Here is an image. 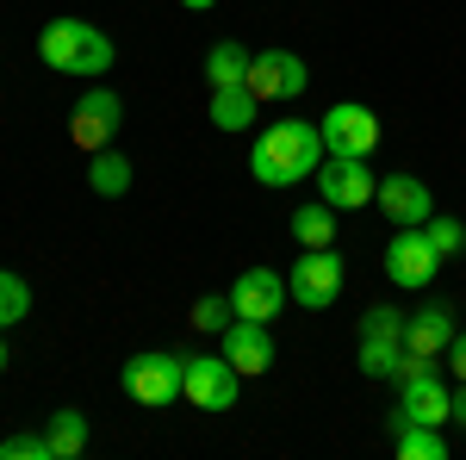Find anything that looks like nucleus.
Returning a JSON list of instances; mask_svg holds the SVG:
<instances>
[{"label":"nucleus","instance_id":"obj_17","mask_svg":"<svg viewBox=\"0 0 466 460\" xmlns=\"http://www.w3.org/2000/svg\"><path fill=\"white\" fill-rule=\"evenodd\" d=\"M261 100L249 94V81H237V87H212V125L218 131H249Z\"/></svg>","mask_w":466,"mask_h":460},{"label":"nucleus","instance_id":"obj_3","mask_svg":"<svg viewBox=\"0 0 466 460\" xmlns=\"http://www.w3.org/2000/svg\"><path fill=\"white\" fill-rule=\"evenodd\" d=\"M125 398L131 404H144V411H168L180 398V380H187V361L168 349H144V354H131L125 361Z\"/></svg>","mask_w":466,"mask_h":460},{"label":"nucleus","instance_id":"obj_26","mask_svg":"<svg viewBox=\"0 0 466 460\" xmlns=\"http://www.w3.org/2000/svg\"><path fill=\"white\" fill-rule=\"evenodd\" d=\"M423 230H430V243H435V255H441V261H454V255L466 249V224H461V218H435L430 212V224H423Z\"/></svg>","mask_w":466,"mask_h":460},{"label":"nucleus","instance_id":"obj_22","mask_svg":"<svg viewBox=\"0 0 466 460\" xmlns=\"http://www.w3.org/2000/svg\"><path fill=\"white\" fill-rule=\"evenodd\" d=\"M44 435H50V455L56 460L87 455V417H81V411H56V417L44 424Z\"/></svg>","mask_w":466,"mask_h":460},{"label":"nucleus","instance_id":"obj_19","mask_svg":"<svg viewBox=\"0 0 466 460\" xmlns=\"http://www.w3.org/2000/svg\"><path fill=\"white\" fill-rule=\"evenodd\" d=\"M206 81H212V87H237V81H249V50H243L237 37H218L212 50H206Z\"/></svg>","mask_w":466,"mask_h":460},{"label":"nucleus","instance_id":"obj_24","mask_svg":"<svg viewBox=\"0 0 466 460\" xmlns=\"http://www.w3.org/2000/svg\"><path fill=\"white\" fill-rule=\"evenodd\" d=\"M237 318V312H230V292H206V299H193V330H206V336H224V323Z\"/></svg>","mask_w":466,"mask_h":460},{"label":"nucleus","instance_id":"obj_7","mask_svg":"<svg viewBox=\"0 0 466 460\" xmlns=\"http://www.w3.org/2000/svg\"><path fill=\"white\" fill-rule=\"evenodd\" d=\"M243 392V373L224 361V354H187V380H180V398L193 411H230Z\"/></svg>","mask_w":466,"mask_h":460},{"label":"nucleus","instance_id":"obj_15","mask_svg":"<svg viewBox=\"0 0 466 460\" xmlns=\"http://www.w3.org/2000/svg\"><path fill=\"white\" fill-rule=\"evenodd\" d=\"M454 305H417V312H404V349L410 354H448V342H454Z\"/></svg>","mask_w":466,"mask_h":460},{"label":"nucleus","instance_id":"obj_10","mask_svg":"<svg viewBox=\"0 0 466 460\" xmlns=\"http://www.w3.org/2000/svg\"><path fill=\"white\" fill-rule=\"evenodd\" d=\"M373 169H367V156H323L318 162V199L323 206H336V212H360L367 199H373Z\"/></svg>","mask_w":466,"mask_h":460},{"label":"nucleus","instance_id":"obj_13","mask_svg":"<svg viewBox=\"0 0 466 460\" xmlns=\"http://www.w3.org/2000/svg\"><path fill=\"white\" fill-rule=\"evenodd\" d=\"M373 206L392 218L398 230H404V224H430V212H435L430 187H423L417 175H404V169H398V175H386L380 187H373Z\"/></svg>","mask_w":466,"mask_h":460},{"label":"nucleus","instance_id":"obj_5","mask_svg":"<svg viewBox=\"0 0 466 460\" xmlns=\"http://www.w3.org/2000/svg\"><path fill=\"white\" fill-rule=\"evenodd\" d=\"M287 292H292V305H305V312H329L342 299V255H336V243L305 249L287 274Z\"/></svg>","mask_w":466,"mask_h":460},{"label":"nucleus","instance_id":"obj_11","mask_svg":"<svg viewBox=\"0 0 466 460\" xmlns=\"http://www.w3.org/2000/svg\"><path fill=\"white\" fill-rule=\"evenodd\" d=\"M311 87V69H305V56L299 50H261L249 56V94L268 107V100H299Z\"/></svg>","mask_w":466,"mask_h":460},{"label":"nucleus","instance_id":"obj_25","mask_svg":"<svg viewBox=\"0 0 466 460\" xmlns=\"http://www.w3.org/2000/svg\"><path fill=\"white\" fill-rule=\"evenodd\" d=\"M0 460H56V455H50V435L13 429V435H0Z\"/></svg>","mask_w":466,"mask_h":460},{"label":"nucleus","instance_id":"obj_21","mask_svg":"<svg viewBox=\"0 0 466 460\" xmlns=\"http://www.w3.org/2000/svg\"><path fill=\"white\" fill-rule=\"evenodd\" d=\"M292 237H299V249H329L336 243V206H299L292 212Z\"/></svg>","mask_w":466,"mask_h":460},{"label":"nucleus","instance_id":"obj_9","mask_svg":"<svg viewBox=\"0 0 466 460\" xmlns=\"http://www.w3.org/2000/svg\"><path fill=\"white\" fill-rule=\"evenodd\" d=\"M118 125H125V100H118L112 87H87L69 112V143L94 156V149H106V143L118 138Z\"/></svg>","mask_w":466,"mask_h":460},{"label":"nucleus","instance_id":"obj_14","mask_svg":"<svg viewBox=\"0 0 466 460\" xmlns=\"http://www.w3.org/2000/svg\"><path fill=\"white\" fill-rule=\"evenodd\" d=\"M224 361H230L237 373H268V367H274V336H268V323L230 318L224 323Z\"/></svg>","mask_w":466,"mask_h":460},{"label":"nucleus","instance_id":"obj_2","mask_svg":"<svg viewBox=\"0 0 466 460\" xmlns=\"http://www.w3.org/2000/svg\"><path fill=\"white\" fill-rule=\"evenodd\" d=\"M37 56H44V69H63V75H106L118 50L94 19H50L37 32Z\"/></svg>","mask_w":466,"mask_h":460},{"label":"nucleus","instance_id":"obj_18","mask_svg":"<svg viewBox=\"0 0 466 460\" xmlns=\"http://www.w3.org/2000/svg\"><path fill=\"white\" fill-rule=\"evenodd\" d=\"M404 336H360V373L367 380H398L404 373Z\"/></svg>","mask_w":466,"mask_h":460},{"label":"nucleus","instance_id":"obj_31","mask_svg":"<svg viewBox=\"0 0 466 460\" xmlns=\"http://www.w3.org/2000/svg\"><path fill=\"white\" fill-rule=\"evenodd\" d=\"M0 373H6V330H0Z\"/></svg>","mask_w":466,"mask_h":460},{"label":"nucleus","instance_id":"obj_4","mask_svg":"<svg viewBox=\"0 0 466 460\" xmlns=\"http://www.w3.org/2000/svg\"><path fill=\"white\" fill-rule=\"evenodd\" d=\"M448 404H454V386L435 373L430 354H404V373H398V411H392V417H410V424H448Z\"/></svg>","mask_w":466,"mask_h":460},{"label":"nucleus","instance_id":"obj_29","mask_svg":"<svg viewBox=\"0 0 466 460\" xmlns=\"http://www.w3.org/2000/svg\"><path fill=\"white\" fill-rule=\"evenodd\" d=\"M448 424H454V429H466V380L454 386V404H448Z\"/></svg>","mask_w":466,"mask_h":460},{"label":"nucleus","instance_id":"obj_6","mask_svg":"<svg viewBox=\"0 0 466 460\" xmlns=\"http://www.w3.org/2000/svg\"><path fill=\"white\" fill-rule=\"evenodd\" d=\"M435 274H441V255H435L430 230H423V224L392 230V243H386V281L404 286V292H423Z\"/></svg>","mask_w":466,"mask_h":460},{"label":"nucleus","instance_id":"obj_20","mask_svg":"<svg viewBox=\"0 0 466 460\" xmlns=\"http://www.w3.org/2000/svg\"><path fill=\"white\" fill-rule=\"evenodd\" d=\"M87 187L100 193V199H118L125 187H131V162H125V149H94V162H87Z\"/></svg>","mask_w":466,"mask_h":460},{"label":"nucleus","instance_id":"obj_8","mask_svg":"<svg viewBox=\"0 0 466 460\" xmlns=\"http://www.w3.org/2000/svg\"><path fill=\"white\" fill-rule=\"evenodd\" d=\"M323 131V156H373L380 149V112L360 107V100H342L318 118Z\"/></svg>","mask_w":466,"mask_h":460},{"label":"nucleus","instance_id":"obj_16","mask_svg":"<svg viewBox=\"0 0 466 460\" xmlns=\"http://www.w3.org/2000/svg\"><path fill=\"white\" fill-rule=\"evenodd\" d=\"M392 448H398V460H448V435H441V424L392 417Z\"/></svg>","mask_w":466,"mask_h":460},{"label":"nucleus","instance_id":"obj_12","mask_svg":"<svg viewBox=\"0 0 466 460\" xmlns=\"http://www.w3.org/2000/svg\"><path fill=\"white\" fill-rule=\"evenodd\" d=\"M287 299H292V292H287V281H280L274 268H243V274L230 281V312H237V318L274 323Z\"/></svg>","mask_w":466,"mask_h":460},{"label":"nucleus","instance_id":"obj_1","mask_svg":"<svg viewBox=\"0 0 466 460\" xmlns=\"http://www.w3.org/2000/svg\"><path fill=\"white\" fill-rule=\"evenodd\" d=\"M318 162H323V131L311 118H280L249 149V175L261 187H299V180L318 175Z\"/></svg>","mask_w":466,"mask_h":460},{"label":"nucleus","instance_id":"obj_28","mask_svg":"<svg viewBox=\"0 0 466 460\" xmlns=\"http://www.w3.org/2000/svg\"><path fill=\"white\" fill-rule=\"evenodd\" d=\"M448 373L466 380V330H454V342H448Z\"/></svg>","mask_w":466,"mask_h":460},{"label":"nucleus","instance_id":"obj_27","mask_svg":"<svg viewBox=\"0 0 466 460\" xmlns=\"http://www.w3.org/2000/svg\"><path fill=\"white\" fill-rule=\"evenodd\" d=\"M360 336H404V312H398V305H373V312L360 318Z\"/></svg>","mask_w":466,"mask_h":460},{"label":"nucleus","instance_id":"obj_23","mask_svg":"<svg viewBox=\"0 0 466 460\" xmlns=\"http://www.w3.org/2000/svg\"><path fill=\"white\" fill-rule=\"evenodd\" d=\"M25 318H32V286L0 268V330H13V323H25Z\"/></svg>","mask_w":466,"mask_h":460},{"label":"nucleus","instance_id":"obj_30","mask_svg":"<svg viewBox=\"0 0 466 460\" xmlns=\"http://www.w3.org/2000/svg\"><path fill=\"white\" fill-rule=\"evenodd\" d=\"M180 6H187V13H206V6H218V0H180Z\"/></svg>","mask_w":466,"mask_h":460}]
</instances>
